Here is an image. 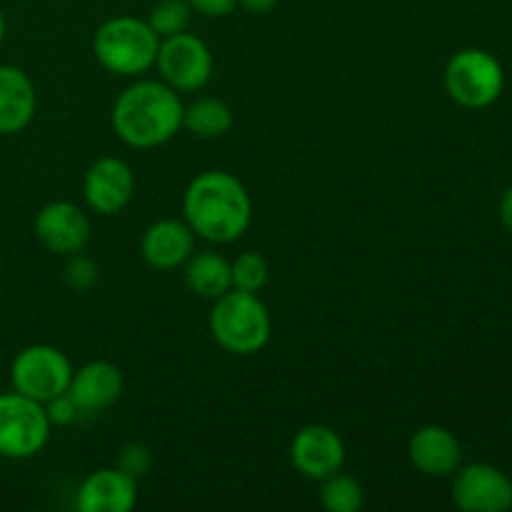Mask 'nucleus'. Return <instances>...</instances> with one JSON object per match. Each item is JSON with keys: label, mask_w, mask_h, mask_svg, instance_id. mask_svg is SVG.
<instances>
[{"label": "nucleus", "mask_w": 512, "mask_h": 512, "mask_svg": "<svg viewBox=\"0 0 512 512\" xmlns=\"http://www.w3.org/2000/svg\"><path fill=\"white\" fill-rule=\"evenodd\" d=\"M500 220H503L505 228L512 233V185L505 190L503 200H500Z\"/></svg>", "instance_id": "28"}, {"label": "nucleus", "mask_w": 512, "mask_h": 512, "mask_svg": "<svg viewBox=\"0 0 512 512\" xmlns=\"http://www.w3.org/2000/svg\"><path fill=\"white\" fill-rule=\"evenodd\" d=\"M115 468L138 483V480L148 478V473L153 470V450L145 443H140V440L125 443L123 448H120L118 458H115Z\"/></svg>", "instance_id": "23"}, {"label": "nucleus", "mask_w": 512, "mask_h": 512, "mask_svg": "<svg viewBox=\"0 0 512 512\" xmlns=\"http://www.w3.org/2000/svg\"><path fill=\"white\" fill-rule=\"evenodd\" d=\"M43 405H45V413H48L50 425H55V428H63V425L75 423V418L80 415L78 405H75V400L70 398L68 393L55 395L53 400H48V403Z\"/></svg>", "instance_id": "25"}, {"label": "nucleus", "mask_w": 512, "mask_h": 512, "mask_svg": "<svg viewBox=\"0 0 512 512\" xmlns=\"http://www.w3.org/2000/svg\"><path fill=\"white\" fill-rule=\"evenodd\" d=\"M33 233L48 253L73 255L90 243L93 225L80 205L70 200H53L38 210Z\"/></svg>", "instance_id": "10"}, {"label": "nucleus", "mask_w": 512, "mask_h": 512, "mask_svg": "<svg viewBox=\"0 0 512 512\" xmlns=\"http://www.w3.org/2000/svg\"><path fill=\"white\" fill-rule=\"evenodd\" d=\"M138 503V483L118 468H100L75 493L78 512H130Z\"/></svg>", "instance_id": "15"}, {"label": "nucleus", "mask_w": 512, "mask_h": 512, "mask_svg": "<svg viewBox=\"0 0 512 512\" xmlns=\"http://www.w3.org/2000/svg\"><path fill=\"white\" fill-rule=\"evenodd\" d=\"M195 238L198 235L185 220H155L140 238V255L155 270L183 268L185 260L195 253Z\"/></svg>", "instance_id": "13"}, {"label": "nucleus", "mask_w": 512, "mask_h": 512, "mask_svg": "<svg viewBox=\"0 0 512 512\" xmlns=\"http://www.w3.org/2000/svg\"><path fill=\"white\" fill-rule=\"evenodd\" d=\"M35 110L38 95L30 75L18 65H0V135L23 133Z\"/></svg>", "instance_id": "17"}, {"label": "nucleus", "mask_w": 512, "mask_h": 512, "mask_svg": "<svg viewBox=\"0 0 512 512\" xmlns=\"http://www.w3.org/2000/svg\"><path fill=\"white\" fill-rule=\"evenodd\" d=\"M100 280V268L90 255L80 253L68 255V263H65V283L70 285L78 293H85V290L93 288L95 283Z\"/></svg>", "instance_id": "24"}, {"label": "nucleus", "mask_w": 512, "mask_h": 512, "mask_svg": "<svg viewBox=\"0 0 512 512\" xmlns=\"http://www.w3.org/2000/svg\"><path fill=\"white\" fill-rule=\"evenodd\" d=\"M208 328L225 353L245 358L260 353L270 343L273 320L268 305L258 298V293L230 288L228 293L213 300Z\"/></svg>", "instance_id": "3"}, {"label": "nucleus", "mask_w": 512, "mask_h": 512, "mask_svg": "<svg viewBox=\"0 0 512 512\" xmlns=\"http://www.w3.org/2000/svg\"><path fill=\"white\" fill-rule=\"evenodd\" d=\"M3 38H5V15L0 13V43H3Z\"/></svg>", "instance_id": "29"}, {"label": "nucleus", "mask_w": 512, "mask_h": 512, "mask_svg": "<svg viewBox=\"0 0 512 512\" xmlns=\"http://www.w3.org/2000/svg\"><path fill=\"white\" fill-rule=\"evenodd\" d=\"M70 378H73V363L55 345H28L15 355L10 365L13 390L38 403H48L55 395L68 393Z\"/></svg>", "instance_id": "7"}, {"label": "nucleus", "mask_w": 512, "mask_h": 512, "mask_svg": "<svg viewBox=\"0 0 512 512\" xmlns=\"http://www.w3.org/2000/svg\"><path fill=\"white\" fill-rule=\"evenodd\" d=\"M453 503L463 512H505L512 508V480L488 463L455 470Z\"/></svg>", "instance_id": "9"}, {"label": "nucleus", "mask_w": 512, "mask_h": 512, "mask_svg": "<svg viewBox=\"0 0 512 512\" xmlns=\"http://www.w3.org/2000/svg\"><path fill=\"white\" fill-rule=\"evenodd\" d=\"M445 90L458 105L480 110L503 95L505 73L493 53L480 48L458 50L445 65Z\"/></svg>", "instance_id": "5"}, {"label": "nucleus", "mask_w": 512, "mask_h": 512, "mask_svg": "<svg viewBox=\"0 0 512 512\" xmlns=\"http://www.w3.org/2000/svg\"><path fill=\"white\" fill-rule=\"evenodd\" d=\"M345 443L328 425H305L293 435L290 443V463L303 478L325 480L345 465Z\"/></svg>", "instance_id": "11"}, {"label": "nucleus", "mask_w": 512, "mask_h": 512, "mask_svg": "<svg viewBox=\"0 0 512 512\" xmlns=\"http://www.w3.org/2000/svg\"><path fill=\"white\" fill-rule=\"evenodd\" d=\"M183 100L163 80H135L115 98L110 123L125 145L158 148L183 128Z\"/></svg>", "instance_id": "2"}, {"label": "nucleus", "mask_w": 512, "mask_h": 512, "mask_svg": "<svg viewBox=\"0 0 512 512\" xmlns=\"http://www.w3.org/2000/svg\"><path fill=\"white\" fill-rule=\"evenodd\" d=\"M235 123V115L225 100L218 98H198L195 103L183 108V128L190 130L195 138L215 140L230 133Z\"/></svg>", "instance_id": "19"}, {"label": "nucleus", "mask_w": 512, "mask_h": 512, "mask_svg": "<svg viewBox=\"0 0 512 512\" xmlns=\"http://www.w3.org/2000/svg\"><path fill=\"white\" fill-rule=\"evenodd\" d=\"M230 278H233L235 290L260 293L270 278L268 258L263 253H255V250H245L238 258L230 260Z\"/></svg>", "instance_id": "22"}, {"label": "nucleus", "mask_w": 512, "mask_h": 512, "mask_svg": "<svg viewBox=\"0 0 512 512\" xmlns=\"http://www.w3.org/2000/svg\"><path fill=\"white\" fill-rule=\"evenodd\" d=\"M160 38L153 33L145 18L115 15L108 18L93 35L95 60L108 73L123 78H138L155 68Z\"/></svg>", "instance_id": "4"}, {"label": "nucleus", "mask_w": 512, "mask_h": 512, "mask_svg": "<svg viewBox=\"0 0 512 512\" xmlns=\"http://www.w3.org/2000/svg\"><path fill=\"white\" fill-rule=\"evenodd\" d=\"M188 5L193 13L205 15V18H228L238 8V0H188Z\"/></svg>", "instance_id": "26"}, {"label": "nucleus", "mask_w": 512, "mask_h": 512, "mask_svg": "<svg viewBox=\"0 0 512 512\" xmlns=\"http://www.w3.org/2000/svg\"><path fill=\"white\" fill-rule=\"evenodd\" d=\"M408 458L428 478H448L463 463V448L443 425H423L410 438Z\"/></svg>", "instance_id": "16"}, {"label": "nucleus", "mask_w": 512, "mask_h": 512, "mask_svg": "<svg viewBox=\"0 0 512 512\" xmlns=\"http://www.w3.org/2000/svg\"><path fill=\"white\" fill-rule=\"evenodd\" d=\"M148 25L160 40L170 38V35L185 33L193 20V8L188 0H158L148 13Z\"/></svg>", "instance_id": "21"}, {"label": "nucleus", "mask_w": 512, "mask_h": 512, "mask_svg": "<svg viewBox=\"0 0 512 512\" xmlns=\"http://www.w3.org/2000/svg\"><path fill=\"white\" fill-rule=\"evenodd\" d=\"M135 195V175L130 165L123 158L115 155H105L98 158L83 178V198L93 213L98 215H115Z\"/></svg>", "instance_id": "12"}, {"label": "nucleus", "mask_w": 512, "mask_h": 512, "mask_svg": "<svg viewBox=\"0 0 512 512\" xmlns=\"http://www.w3.org/2000/svg\"><path fill=\"white\" fill-rule=\"evenodd\" d=\"M123 388L125 380L118 365L108 360H90L83 368L73 370L68 395L75 400L80 413H103L118 403Z\"/></svg>", "instance_id": "14"}, {"label": "nucleus", "mask_w": 512, "mask_h": 512, "mask_svg": "<svg viewBox=\"0 0 512 512\" xmlns=\"http://www.w3.org/2000/svg\"><path fill=\"white\" fill-rule=\"evenodd\" d=\"M183 280L185 288L203 300H218L220 295L228 293L233 288V278H230V260L223 258L215 250H200L193 253L183 265Z\"/></svg>", "instance_id": "18"}, {"label": "nucleus", "mask_w": 512, "mask_h": 512, "mask_svg": "<svg viewBox=\"0 0 512 512\" xmlns=\"http://www.w3.org/2000/svg\"><path fill=\"white\" fill-rule=\"evenodd\" d=\"M183 220L198 238L228 245L243 238L253 220L248 188L225 170L195 175L183 193Z\"/></svg>", "instance_id": "1"}, {"label": "nucleus", "mask_w": 512, "mask_h": 512, "mask_svg": "<svg viewBox=\"0 0 512 512\" xmlns=\"http://www.w3.org/2000/svg\"><path fill=\"white\" fill-rule=\"evenodd\" d=\"M50 420L45 405L28 395L0 393V455L8 460L35 458L48 445Z\"/></svg>", "instance_id": "6"}, {"label": "nucleus", "mask_w": 512, "mask_h": 512, "mask_svg": "<svg viewBox=\"0 0 512 512\" xmlns=\"http://www.w3.org/2000/svg\"><path fill=\"white\" fill-rule=\"evenodd\" d=\"M278 5V0H238V8L248 10L253 15H265Z\"/></svg>", "instance_id": "27"}, {"label": "nucleus", "mask_w": 512, "mask_h": 512, "mask_svg": "<svg viewBox=\"0 0 512 512\" xmlns=\"http://www.w3.org/2000/svg\"><path fill=\"white\" fill-rule=\"evenodd\" d=\"M155 68L163 83H168L173 90L195 93L210 83L215 63L208 43L185 30V33L160 40Z\"/></svg>", "instance_id": "8"}, {"label": "nucleus", "mask_w": 512, "mask_h": 512, "mask_svg": "<svg viewBox=\"0 0 512 512\" xmlns=\"http://www.w3.org/2000/svg\"><path fill=\"white\" fill-rule=\"evenodd\" d=\"M320 505L328 512H358L365 505V490L358 480L338 470L320 480Z\"/></svg>", "instance_id": "20"}]
</instances>
